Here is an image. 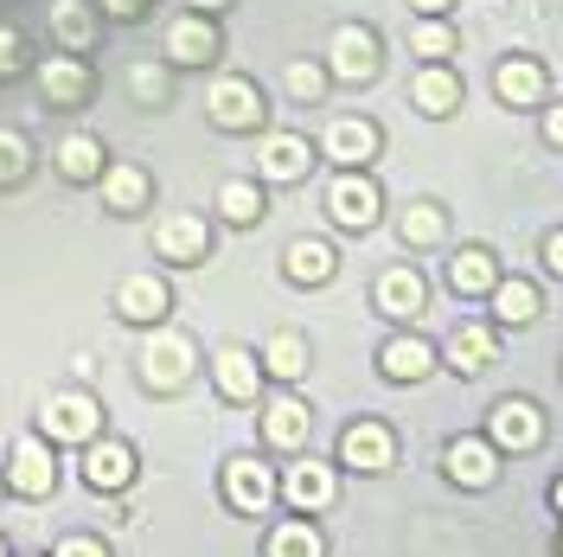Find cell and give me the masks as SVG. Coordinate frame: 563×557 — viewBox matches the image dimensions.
<instances>
[{"mask_svg":"<svg viewBox=\"0 0 563 557\" xmlns=\"http://www.w3.org/2000/svg\"><path fill=\"white\" fill-rule=\"evenodd\" d=\"M7 488L26 493V500H45V493L58 488V461H52V449L38 436L13 443V455H7Z\"/></svg>","mask_w":563,"mask_h":557,"instance_id":"cell-1","label":"cell"},{"mask_svg":"<svg viewBox=\"0 0 563 557\" xmlns=\"http://www.w3.org/2000/svg\"><path fill=\"white\" fill-rule=\"evenodd\" d=\"M97 429H103V411L84 391H65V397L45 404V436L52 443H97Z\"/></svg>","mask_w":563,"mask_h":557,"instance_id":"cell-2","label":"cell"},{"mask_svg":"<svg viewBox=\"0 0 563 557\" xmlns=\"http://www.w3.org/2000/svg\"><path fill=\"white\" fill-rule=\"evenodd\" d=\"M211 122L218 129H256L263 122V90L250 84V77H224V84H211Z\"/></svg>","mask_w":563,"mask_h":557,"instance_id":"cell-3","label":"cell"},{"mask_svg":"<svg viewBox=\"0 0 563 557\" xmlns=\"http://www.w3.org/2000/svg\"><path fill=\"white\" fill-rule=\"evenodd\" d=\"M378 206H385V199H378V186H372V179H352V174L340 179L333 193H327V211H333L346 231H365V225H378Z\"/></svg>","mask_w":563,"mask_h":557,"instance_id":"cell-4","label":"cell"},{"mask_svg":"<svg viewBox=\"0 0 563 557\" xmlns=\"http://www.w3.org/2000/svg\"><path fill=\"white\" fill-rule=\"evenodd\" d=\"M84 481H90L97 493H122L129 481H135V449H129V443H90Z\"/></svg>","mask_w":563,"mask_h":557,"instance_id":"cell-5","label":"cell"},{"mask_svg":"<svg viewBox=\"0 0 563 557\" xmlns=\"http://www.w3.org/2000/svg\"><path fill=\"white\" fill-rule=\"evenodd\" d=\"M340 461L358 468V474L390 468V429H385V423H352L346 436H340Z\"/></svg>","mask_w":563,"mask_h":557,"instance_id":"cell-6","label":"cell"},{"mask_svg":"<svg viewBox=\"0 0 563 557\" xmlns=\"http://www.w3.org/2000/svg\"><path fill=\"white\" fill-rule=\"evenodd\" d=\"M493 449H531L538 436H544V423L531 411L526 397H506V404H493Z\"/></svg>","mask_w":563,"mask_h":557,"instance_id":"cell-7","label":"cell"},{"mask_svg":"<svg viewBox=\"0 0 563 557\" xmlns=\"http://www.w3.org/2000/svg\"><path fill=\"white\" fill-rule=\"evenodd\" d=\"M38 84H45V97L58 109H77L90 97V70H84V58H70V52H52V65L38 70Z\"/></svg>","mask_w":563,"mask_h":557,"instance_id":"cell-8","label":"cell"},{"mask_svg":"<svg viewBox=\"0 0 563 557\" xmlns=\"http://www.w3.org/2000/svg\"><path fill=\"white\" fill-rule=\"evenodd\" d=\"M211 372H218V391H224L231 404H250L256 384H263V365H256V352H244V347H224L211 359Z\"/></svg>","mask_w":563,"mask_h":557,"instance_id":"cell-9","label":"cell"},{"mask_svg":"<svg viewBox=\"0 0 563 557\" xmlns=\"http://www.w3.org/2000/svg\"><path fill=\"white\" fill-rule=\"evenodd\" d=\"M167 308H174V295H167L161 276H129L122 295H115V314L122 320H167Z\"/></svg>","mask_w":563,"mask_h":557,"instance_id":"cell-10","label":"cell"},{"mask_svg":"<svg viewBox=\"0 0 563 557\" xmlns=\"http://www.w3.org/2000/svg\"><path fill=\"white\" fill-rule=\"evenodd\" d=\"M224 493H231V506H238V513H263V506H269V493H276V481H269V468H263V461H231V468H224Z\"/></svg>","mask_w":563,"mask_h":557,"instance_id":"cell-11","label":"cell"},{"mask_svg":"<svg viewBox=\"0 0 563 557\" xmlns=\"http://www.w3.org/2000/svg\"><path fill=\"white\" fill-rule=\"evenodd\" d=\"M333 70L352 77V84L372 77V70H378V39L365 33V26H340V33H333Z\"/></svg>","mask_w":563,"mask_h":557,"instance_id":"cell-12","label":"cell"},{"mask_svg":"<svg viewBox=\"0 0 563 557\" xmlns=\"http://www.w3.org/2000/svg\"><path fill=\"white\" fill-rule=\"evenodd\" d=\"M333 468L327 461H295V474H288V500L301 506V513H320V506H333Z\"/></svg>","mask_w":563,"mask_h":557,"instance_id":"cell-13","label":"cell"},{"mask_svg":"<svg viewBox=\"0 0 563 557\" xmlns=\"http://www.w3.org/2000/svg\"><path fill=\"white\" fill-rule=\"evenodd\" d=\"M378 365H385V379H397V384L410 379V384H417L422 372L435 365V352L422 347L417 334H397V340H385V352H378Z\"/></svg>","mask_w":563,"mask_h":557,"instance_id":"cell-14","label":"cell"},{"mask_svg":"<svg viewBox=\"0 0 563 557\" xmlns=\"http://www.w3.org/2000/svg\"><path fill=\"white\" fill-rule=\"evenodd\" d=\"M449 474H455L461 488H487L493 474H499V461H493V443H474V436H461L455 449H449Z\"/></svg>","mask_w":563,"mask_h":557,"instance_id":"cell-15","label":"cell"},{"mask_svg":"<svg viewBox=\"0 0 563 557\" xmlns=\"http://www.w3.org/2000/svg\"><path fill=\"white\" fill-rule=\"evenodd\" d=\"M327 154H333L340 167H365V161L378 154V129H372V122H333Z\"/></svg>","mask_w":563,"mask_h":557,"instance_id":"cell-16","label":"cell"},{"mask_svg":"<svg viewBox=\"0 0 563 557\" xmlns=\"http://www.w3.org/2000/svg\"><path fill=\"white\" fill-rule=\"evenodd\" d=\"M154 244H161V256H174V263H199L211 238H206L199 218H167V225L154 231Z\"/></svg>","mask_w":563,"mask_h":557,"instance_id":"cell-17","label":"cell"},{"mask_svg":"<svg viewBox=\"0 0 563 557\" xmlns=\"http://www.w3.org/2000/svg\"><path fill=\"white\" fill-rule=\"evenodd\" d=\"M256 161H263V174H269V179H301L314 154H308V141H301V135H269Z\"/></svg>","mask_w":563,"mask_h":557,"instance_id":"cell-18","label":"cell"},{"mask_svg":"<svg viewBox=\"0 0 563 557\" xmlns=\"http://www.w3.org/2000/svg\"><path fill=\"white\" fill-rule=\"evenodd\" d=\"M167 52H174V65H206V58H218V33L206 20H179L167 33Z\"/></svg>","mask_w":563,"mask_h":557,"instance_id":"cell-19","label":"cell"},{"mask_svg":"<svg viewBox=\"0 0 563 557\" xmlns=\"http://www.w3.org/2000/svg\"><path fill=\"white\" fill-rule=\"evenodd\" d=\"M499 97L512 109L538 103V97H544V70L531 65V58H506V65H499Z\"/></svg>","mask_w":563,"mask_h":557,"instance_id":"cell-20","label":"cell"},{"mask_svg":"<svg viewBox=\"0 0 563 557\" xmlns=\"http://www.w3.org/2000/svg\"><path fill=\"white\" fill-rule=\"evenodd\" d=\"M493 295V314H499V320H506V327H526V320H538V288H531V282H493L487 288Z\"/></svg>","mask_w":563,"mask_h":557,"instance_id":"cell-21","label":"cell"},{"mask_svg":"<svg viewBox=\"0 0 563 557\" xmlns=\"http://www.w3.org/2000/svg\"><path fill=\"white\" fill-rule=\"evenodd\" d=\"M410 97H417L422 116H449V109L461 103V84H455V77H449L442 65H429V70L417 77V90H410Z\"/></svg>","mask_w":563,"mask_h":557,"instance_id":"cell-22","label":"cell"},{"mask_svg":"<svg viewBox=\"0 0 563 557\" xmlns=\"http://www.w3.org/2000/svg\"><path fill=\"white\" fill-rule=\"evenodd\" d=\"M493 256L487 250H461L455 263H449V288H455V295H487L493 288Z\"/></svg>","mask_w":563,"mask_h":557,"instance_id":"cell-23","label":"cell"},{"mask_svg":"<svg viewBox=\"0 0 563 557\" xmlns=\"http://www.w3.org/2000/svg\"><path fill=\"white\" fill-rule=\"evenodd\" d=\"M378 308L385 314H422V276L417 270H390L378 282Z\"/></svg>","mask_w":563,"mask_h":557,"instance_id":"cell-24","label":"cell"},{"mask_svg":"<svg viewBox=\"0 0 563 557\" xmlns=\"http://www.w3.org/2000/svg\"><path fill=\"white\" fill-rule=\"evenodd\" d=\"M449 359H455V372H487V365H493V334H487V327H455Z\"/></svg>","mask_w":563,"mask_h":557,"instance_id":"cell-25","label":"cell"},{"mask_svg":"<svg viewBox=\"0 0 563 557\" xmlns=\"http://www.w3.org/2000/svg\"><path fill=\"white\" fill-rule=\"evenodd\" d=\"M186 365H192V347H186V340H161V347H147V384H179L186 379Z\"/></svg>","mask_w":563,"mask_h":557,"instance_id":"cell-26","label":"cell"},{"mask_svg":"<svg viewBox=\"0 0 563 557\" xmlns=\"http://www.w3.org/2000/svg\"><path fill=\"white\" fill-rule=\"evenodd\" d=\"M263 429H269V443H276V449H295V443L308 436V411H301L295 397H282V404H269Z\"/></svg>","mask_w":563,"mask_h":557,"instance_id":"cell-27","label":"cell"},{"mask_svg":"<svg viewBox=\"0 0 563 557\" xmlns=\"http://www.w3.org/2000/svg\"><path fill=\"white\" fill-rule=\"evenodd\" d=\"M103 199H109V211H135L141 199H147V174H141V167H109Z\"/></svg>","mask_w":563,"mask_h":557,"instance_id":"cell-28","label":"cell"},{"mask_svg":"<svg viewBox=\"0 0 563 557\" xmlns=\"http://www.w3.org/2000/svg\"><path fill=\"white\" fill-rule=\"evenodd\" d=\"M288 276H295V282H327V276H333V250L314 244V238L288 244Z\"/></svg>","mask_w":563,"mask_h":557,"instance_id":"cell-29","label":"cell"},{"mask_svg":"<svg viewBox=\"0 0 563 557\" xmlns=\"http://www.w3.org/2000/svg\"><path fill=\"white\" fill-rule=\"evenodd\" d=\"M58 167H65L70 179H97L103 174V148H97L90 135H70L65 148H58Z\"/></svg>","mask_w":563,"mask_h":557,"instance_id":"cell-30","label":"cell"},{"mask_svg":"<svg viewBox=\"0 0 563 557\" xmlns=\"http://www.w3.org/2000/svg\"><path fill=\"white\" fill-rule=\"evenodd\" d=\"M218 211H224L231 225H256V218H263V193H256L250 179H231V186L218 193Z\"/></svg>","mask_w":563,"mask_h":557,"instance_id":"cell-31","label":"cell"},{"mask_svg":"<svg viewBox=\"0 0 563 557\" xmlns=\"http://www.w3.org/2000/svg\"><path fill=\"white\" fill-rule=\"evenodd\" d=\"M263 359H269L276 379H301V372H308V347H301V334H276Z\"/></svg>","mask_w":563,"mask_h":557,"instance_id":"cell-32","label":"cell"},{"mask_svg":"<svg viewBox=\"0 0 563 557\" xmlns=\"http://www.w3.org/2000/svg\"><path fill=\"white\" fill-rule=\"evenodd\" d=\"M269 557H320V538L314 525H276V538H269Z\"/></svg>","mask_w":563,"mask_h":557,"instance_id":"cell-33","label":"cell"},{"mask_svg":"<svg viewBox=\"0 0 563 557\" xmlns=\"http://www.w3.org/2000/svg\"><path fill=\"white\" fill-rule=\"evenodd\" d=\"M410 52H422V58H429V65H442V58H449V52H455V33H449V26H442V20H422L417 33H410Z\"/></svg>","mask_w":563,"mask_h":557,"instance_id":"cell-34","label":"cell"},{"mask_svg":"<svg viewBox=\"0 0 563 557\" xmlns=\"http://www.w3.org/2000/svg\"><path fill=\"white\" fill-rule=\"evenodd\" d=\"M442 238V211L435 206H410L404 211V244H435Z\"/></svg>","mask_w":563,"mask_h":557,"instance_id":"cell-35","label":"cell"},{"mask_svg":"<svg viewBox=\"0 0 563 557\" xmlns=\"http://www.w3.org/2000/svg\"><path fill=\"white\" fill-rule=\"evenodd\" d=\"M58 33H65L70 52H84V39H90V13H84L77 0H65V7H58Z\"/></svg>","mask_w":563,"mask_h":557,"instance_id":"cell-36","label":"cell"},{"mask_svg":"<svg viewBox=\"0 0 563 557\" xmlns=\"http://www.w3.org/2000/svg\"><path fill=\"white\" fill-rule=\"evenodd\" d=\"M20 174H26V141L0 135V179H20Z\"/></svg>","mask_w":563,"mask_h":557,"instance_id":"cell-37","label":"cell"},{"mask_svg":"<svg viewBox=\"0 0 563 557\" xmlns=\"http://www.w3.org/2000/svg\"><path fill=\"white\" fill-rule=\"evenodd\" d=\"M288 90L308 103V97H320V65H288Z\"/></svg>","mask_w":563,"mask_h":557,"instance_id":"cell-38","label":"cell"},{"mask_svg":"<svg viewBox=\"0 0 563 557\" xmlns=\"http://www.w3.org/2000/svg\"><path fill=\"white\" fill-rule=\"evenodd\" d=\"M0 70H20V33L0 26Z\"/></svg>","mask_w":563,"mask_h":557,"instance_id":"cell-39","label":"cell"},{"mask_svg":"<svg viewBox=\"0 0 563 557\" xmlns=\"http://www.w3.org/2000/svg\"><path fill=\"white\" fill-rule=\"evenodd\" d=\"M58 557H109V551L97 545V538H65V545H58Z\"/></svg>","mask_w":563,"mask_h":557,"instance_id":"cell-40","label":"cell"},{"mask_svg":"<svg viewBox=\"0 0 563 557\" xmlns=\"http://www.w3.org/2000/svg\"><path fill=\"white\" fill-rule=\"evenodd\" d=\"M544 135H551V141H558V148H563V103L551 109V116H544Z\"/></svg>","mask_w":563,"mask_h":557,"instance_id":"cell-41","label":"cell"},{"mask_svg":"<svg viewBox=\"0 0 563 557\" xmlns=\"http://www.w3.org/2000/svg\"><path fill=\"white\" fill-rule=\"evenodd\" d=\"M544 263H551V270H558V276H563V231H558V238H551V244H544Z\"/></svg>","mask_w":563,"mask_h":557,"instance_id":"cell-42","label":"cell"},{"mask_svg":"<svg viewBox=\"0 0 563 557\" xmlns=\"http://www.w3.org/2000/svg\"><path fill=\"white\" fill-rule=\"evenodd\" d=\"M109 13H115V20H129V13H141V0H103Z\"/></svg>","mask_w":563,"mask_h":557,"instance_id":"cell-43","label":"cell"},{"mask_svg":"<svg viewBox=\"0 0 563 557\" xmlns=\"http://www.w3.org/2000/svg\"><path fill=\"white\" fill-rule=\"evenodd\" d=\"M410 7H417V13H449L455 0H410Z\"/></svg>","mask_w":563,"mask_h":557,"instance_id":"cell-44","label":"cell"},{"mask_svg":"<svg viewBox=\"0 0 563 557\" xmlns=\"http://www.w3.org/2000/svg\"><path fill=\"white\" fill-rule=\"evenodd\" d=\"M551 500H558V513H563V481H558V488H551Z\"/></svg>","mask_w":563,"mask_h":557,"instance_id":"cell-45","label":"cell"},{"mask_svg":"<svg viewBox=\"0 0 563 557\" xmlns=\"http://www.w3.org/2000/svg\"><path fill=\"white\" fill-rule=\"evenodd\" d=\"M199 7H206V13H211V7H224V0H199Z\"/></svg>","mask_w":563,"mask_h":557,"instance_id":"cell-46","label":"cell"},{"mask_svg":"<svg viewBox=\"0 0 563 557\" xmlns=\"http://www.w3.org/2000/svg\"><path fill=\"white\" fill-rule=\"evenodd\" d=\"M0 557H7V545H0Z\"/></svg>","mask_w":563,"mask_h":557,"instance_id":"cell-47","label":"cell"}]
</instances>
